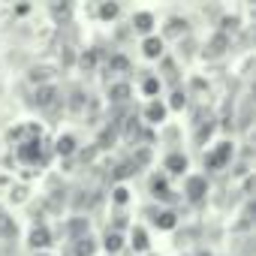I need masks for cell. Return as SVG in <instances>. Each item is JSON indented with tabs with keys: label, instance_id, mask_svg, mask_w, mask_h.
Masks as SVG:
<instances>
[{
	"label": "cell",
	"instance_id": "cell-1",
	"mask_svg": "<svg viewBox=\"0 0 256 256\" xmlns=\"http://www.w3.org/2000/svg\"><path fill=\"white\" fill-rule=\"evenodd\" d=\"M52 139H46V133L40 136V139H28V142H22V145H16V160L22 163V166H28V169H36V172H42L48 163H52Z\"/></svg>",
	"mask_w": 256,
	"mask_h": 256
},
{
	"label": "cell",
	"instance_id": "cell-2",
	"mask_svg": "<svg viewBox=\"0 0 256 256\" xmlns=\"http://www.w3.org/2000/svg\"><path fill=\"white\" fill-rule=\"evenodd\" d=\"M235 160V142L232 139H223L217 142L211 151H205L202 157V166H205V175L208 172H220V169H229V163Z\"/></svg>",
	"mask_w": 256,
	"mask_h": 256
},
{
	"label": "cell",
	"instance_id": "cell-3",
	"mask_svg": "<svg viewBox=\"0 0 256 256\" xmlns=\"http://www.w3.org/2000/svg\"><path fill=\"white\" fill-rule=\"evenodd\" d=\"M211 193V181L205 172H187L184 175V199L190 205H202Z\"/></svg>",
	"mask_w": 256,
	"mask_h": 256
},
{
	"label": "cell",
	"instance_id": "cell-4",
	"mask_svg": "<svg viewBox=\"0 0 256 256\" xmlns=\"http://www.w3.org/2000/svg\"><path fill=\"white\" fill-rule=\"evenodd\" d=\"M229 48H232V36H226V34L214 30V34H211V40H208V42H205V48H202V58H205V60H217V58H223Z\"/></svg>",
	"mask_w": 256,
	"mask_h": 256
},
{
	"label": "cell",
	"instance_id": "cell-5",
	"mask_svg": "<svg viewBox=\"0 0 256 256\" xmlns=\"http://www.w3.org/2000/svg\"><path fill=\"white\" fill-rule=\"evenodd\" d=\"M60 96V90H58V84L54 82H46V84H34V94H30V106H36L40 112H46L54 100Z\"/></svg>",
	"mask_w": 256,
	"mask_h": 256
},
{
	"label": "cell",
	"instance_id": "cell-6",
	"mask_svg": "<svg viewBox=\"0 0 256 256\" xmlns=\"http://www.w3.org/2000/svg\"><path fill=\"white\" fill-rule=\"evenodd\" d=\"M166 118H169V108H166V102H163L160 96L148 100V106L142 108V120H145L148 126H163Z\"/></svg>",
	"mask_w": 256,
	"mask_h": 256
},
{
	"label": "cell",
	"instance_id": "cell-7",
	"mask_svg": "<svg viewBox=\"0 0 256 256\" xmlns=\"http://www.w3.org/2000/svg\"><path fill=\"white\" fill-rule=\"evenodd\" d=\"M154 28H157V16H154L151 10H139V12H133V18H130V30H133L136 36H148V34H154Z\"/></svg>",
	"mask_w": 256,
	"mask_h": 256
},
{
	"label": "cell",
	"instance_id": "cell-8",
	"mask_svg": "<svg viewBox=\"0 0 256 256\" xmlns=\"http://www.w3.org/2000/svg\"><path fill=\"white\" fill-rule=\"evenodd\" d=\"M187 169H190V160H187L184 151H169V154L163 157V172H166V175H172V178L181 175V178H184Z\"/></svg>",
	"mask_w": 256,
	"mask_h": 256
},
{
	"label": "cell",
	"instance_id": "cell-9",
	"mask_svg": "<svg viewBox=\"0 0 256 256\" xmlns=\"http://www.w3.org/2000/svg\"><path fill=\"white\" fill-rule=\"evenodd\" d=\"M151 214V223L163 232H175L178 229V211L175 208H148Z\"/></svg>",
	"mask_w": 256,
	"mask_h": 256
},
{
	"label": "cell",
	"instance_id": "cell-10",
	"mask_svg": "<svg viewBox=\"0 0 256 256\" xmlns=\"http://www.w3.org/2000/svg\"><path fill=\"white\" fill-rule=\"evenodd\" d=\"M60 70L54 66V64H28V82L30 84H46V82H54V76H58Z\"/></svg>",
	"mask_w": 256,
	"mask_h": 256
},
{
	"label": "cell",
	"instance_id": "cell-11",
	"mask_svg": "<svg viewBox=\"0 0 256 256\" xmlns=\"http://www.w3.org/2000/svg\"><path fill=\"white\" fill-rule=\"evenodd\" d=\"M148 190H151V196H154L157 202H175V190L169 187V175H166V172H157V175L151 178Z\"/></svg>",
	"mask_w": 256,
	"mask_h": 256
},
{
	"label": "cell",
	"instance_id": "cell-12",
	"mask_svg": "<svg viewBox=\"0 0 256 256\" xmlns=\"http://www.w3.org/2000/svg\"><path fill=\"white\" fill-rule=\"evenodd\" d=\"M52 241H54L52 229H48L46 223H34V229H30V235H28V247L36 253V250H48Z\"/></svg>",
	"mask_w": 256,
	"mask_h": 256
},
{
	"label": "cell",
	"instance_id": "cell-13",
	"mask_svg": "<svg viewBox=\"0 0 256 256\" xmlns=\"http://www.w3.org/2000/svg\"><path fill=\"white\" fill-rule=\"evenodd\" d=\"M106 96H108V102H112V106H124L126 100L133 96V84L126 82V78H114V82L106 88Z\"/></svg>",
	"mask_w": 256,
	"mask_h": 256
},
{
	"label": "cell",
	"instance_id": "cell-14",
	"mask_svg": "<svg viewBox=\"0 0 256 256\" xmlns=\"http://www.w3.org/2000/svg\"><path fill=\"white\" fill-rule=\"evenodd\" d=\"M139 48H142V54H145L148 60H160V58L166 54V40H163L160 34H148V36H142Z\"/></svg>",
	"mask_w": 256,
	"mask_h": 256
},
{
	"label": "cell",
	"instance_id": "cell-15",
	"mask_svg": "<svg viewBox=\"0 0 256 256\" xmlns=\"http://www.w3.org/2000/svg\"><path fill=\"white\" fill-rule=\"evenodd\" d=\"M84 106H88V94H84V88H70V94H64V108H70V114H76V118H82L84 114Z\"/></svg>",
	"mask_w": 256,
	"mask_h": 256
},
{
	"label": "cell",
	"instance_id": "cell-16",
	"mask_svg": "<svg viewBox=\"0 0 256 256\" xmlns=\"http://www.w3.org/2000/svg\"><path fill=\"white\" fill-rule=\"evenodd\" d=\"M76 151H78V139H76L72 133H60V136L52 142V154H54V157H60V160L76 157Z\"/></svg>",
	"mask_w": 256,
	"mask_h": 256
},
{
	"label": "cell",
	"instance_id": "cell-17",
	"mask_svg": "<svg viewBox=\"0 0 256 256\" xmlns=\"http://www.w3.org/2000/svg\"><path fill=\"white\" fill-rule=\"evenodd\" d=\"M184 34H190L187 18H184V16H169V18H166V24H163V34H160V36L175 42V40H181Z\"/></svg>",
	"mask_w": 256,
	"mask_h": 256
},
{
	"label": "cell",
	"instance_id": "cell-18",
	"mask_svg": "<svg viewBox=\"0 0 256 256\" xmlns=\"http://www.w3.org/2000/svg\"><path fill=\"white\" fill-rule=\"evenodd\" d=\"M100 60H102L100 48H78V54H76V70H82V72H96Z\"/></svg>",
	"mask_w": 256,
	"mask_h": 256
},
{
	"label": "cell",
	"instance_id": "cell-19",
	"mask_svg": "<svg viewBox=\"0 0 256 256\" xmlns=\"http://www.w3.org/2000/svg\"><path fill=\"white\" fill-rule=\"evenodd\" d=\"M106 70L114 72L118 78H124L126 72H133V64H130V58H126L124 52H112V58L106 60Z\"/></svg>",
	"mask_w": 256,
	"mask_h": 256
},
{
	"label": "cell",
	"instance_id": "cell-20",
	"mask_svg": "<svg viewBox=\"0 0 256 256\" xmlns=\"http://www.w3.org/2000/svg\"><path fill=\"white\" fill-rule=\"evenodd\" d=\"M139 90H142V96L154 100V96H160V90H163V78H160L157 72H148V70H145V76H142V82H139Z\"/></svg>",
	"mask_w": 256,
	"mask_h": 256
},
{
	"label": "cell",
	"instance_id": "cell-21",
	"mask_svg": "<svg viewBox=\"0 0 256 256\" xmlns=\"http://www.w3.org/2000/svg\"><path fill=\"white\" fill-rule=\"evenodd\" d=\"M64 232L76 241V238H82V235H88V232H90V220H88L84 214H76V217H70V220L64 223Z\"/></svg>",
	"mask_w": 256,
	"mask_h": 256
},
{
	"label": "cell",
	"instance_id": "cell-22",
	"mask_svg": "<svg viewBox=\"0 0 256 256\" xmlns=\"http://www.w3.org/2000/svg\"><path fill=\"white\" fill-rule=\"evenodd\" d=\"M94 16H96L100 22H106V24L118 22V16H120V0H100V6H96Z\"/></svg>",
	"mask_w": 256,
	"mask_h": 256
},
{
	"label": "cell",
	"instance_id": "cell-23",
	"mask_svg": "<svg viewBox=\"0 0 256 256\" xmlns=\"http://www.w3.org/2000/svg\"><path fill=\"white\" fill-rule=\"evenodd\" d=\"M130 247L136 253H148L151 250V238H148V229L145 226H130Z\"/></svg>",
	"mask_w": 256,
	"mask_h": 256
},
{
	"label": "cell",
	"instance_id": "cell-24",
	"mask_svg": "<svg viewBox=\"0 0 256 256\" xmlns=\"http://www.w3.org/2000/svg\"><path fill=\"white\" fill-rule=\"evenodd\" d=\"M70 10H72V0H48V16L60 24L70 22Z\"/></svg>",
	"mask_w": 256,
	"mask_h": 256
},
{
	"label": "cell",
	"instance_id": "cell-25",
	"mask_svg": "<svg viewBox=\"0 0 256 256\" xmlns=\"http://www.w3.org/2000/svg\"><path fill=\"white\" fill-rule=\"evenodd\" d=\"M102 250H106L108 256L120 253V250H124V232H118V229H108V232L102 235Z\"/></svg>",
	"mask_w": 256,
	"mask_h": 256
},
{
	"label": "cell",
	"instance_id": "cell-26",
	"mask_svg": "<svg viewBox=\"0 0 256 256\" xmlns=\"http://www.w3.org/2000/svg\"><path fill=\"white\" fill-rule=\"evenodd\" d=\"M175 46H178V58H181V60L196 58V48H199V46H196V40H193L190 34H184L181 40H175Z\"/></svg>",
	"mask_w": 256,
	"mask_h": 256
},
{
	"label": "cell",
	"instance_id": "cell-27",
	"mask_svg": "<svg viewBox=\"0 0 256 256\" xmlns=\"http://www.w3.org/2000/svg\"><path fill=\"white\" fill-rule=\"evenodd\" d=\"M58 48H60V52H58V70H72L78 48H76V46H58Z\"/></svg>",
	"mask_w": 256,
	"mask_h": 256
},
{
	"label": "cell",
	"instance_id": "cell-28",
	"mask_svg": "<svg viewBox=\"0 0 256 256\" xmlns=\"http://www.w3.org/2000/svg\"><path fill=\"white\" fill-rule=\"evenodd\" d=\"M163 102H166V108H169V112H184V108H187V90L178 84V88L169 94V100H163Z\"/></svg>",
	"mask_w": 256,
	"mask_h": 256
},
{
	"label": "cell",
	"instance_id": "cell-29",
	"mask_svg": "<svg viewBox=\"0 0 256 256\" xmlns=\"http://www.w3.org/2000/svg\"><path fill=\"white\" fill-rule=\"evenodd\" d=\"M126 202H130V187H126V184H114L112 187V205L114 208H126Z\"/></svg>",
	"mask_w": 256,
	"mask_h": 256
},
{
	"label": "cell",
	"instance_id": "cell-30",
	"mask_svg": "<svg viewBox=\"0 0 256 256\" xmlns=\"http://www.w3.org/2000/svg\"><path fill=\"white\" fill-rule=\"evenodd\" d=\"M30 199V187L28 184H10V202L12 205H22Z\"/></svg>",
	"mask_w": 256,
	"mask_h": 256
},
{
	"label": "cell",
	"instance_id": "cell-31",
	"mask_svg": "<svg viewBox=\"0 0 256 256\" xmlns=\"http://www.w3.org/2000/svg\"><path fill=\"white\" fill-rule=\"evenodd\" d=\"M211 133H214V124H211V120H205V124H196L193 142H196V145H205V139H211Z\"/></svg>",
	"mask_w": 256,
	"mask_h": 256
},
{
	"label": "cell",
	"instance_id": "cell-32",
	"mask_svg": "<svg viewBox=\"0 0 256 256\" xmlns=\"http://www.w3.org/2000/svg\"><path fill=\"white\" fill-rule=\"evenodd\" d=\"M199 235V229L196 226H187V229H178V235H175V244L178 247H184V244H193V238Z\"/></svg>",
	"mask_w": 256,
	"mask_h": 256
},
{
	"label": "cell",
	"instance_id": "cell-33",
	"mask_svg": "<svg viewBox=\"0 0 256 256\" xmlns=\"http://www.w3.org/2000/svg\"><path fill=\"white\" fill-rule=\"evenodd\" d=\"M114 220L108 223V229H118V232H124L126 229V214H124V208H114V214H112Z\"/></svg>",
	"mask_w": 256,
	"mask_h": 256
},
{
	"label": "cell",
	"instance_id": "cell-34",
	"mask_svg": "<svg viewBox=\"0 0 256 256\" xmlns=\"http://www.w3.org/2000/svg\"><path fill=\"white\" fill-rule=\"evenodd\" d=\"M130 36H136V34L130 30V24H124V28H120L118 34H114V40H118V42H126V40H130Z\"/></svg>",
	"mask_w": 256,
	"mask_h": 256
},
{
	"label": "cell",
	"instance_id": "cell-35",
	"mask_svg": "<svg viewBox=\"0 0 256 256\" xmlns=\"http://www.w3.org/2000/svg\"><path fill=\"white\" fill-rule=\"evenodd\" d=\"M10 64H12V66H16V64H18V66H28V58H24L22 52H12V54H10Z\"/></svg>",
	"mask_w": 256,
	"mask_h": 256
},
{
	"label": "cell",
	"instance_id": "cell-36",
	"mask_svg": "<svg viewBox=\"0 0 256 256\" xmlns=\"http://www.w3.org/2000/svg\"><path fill=\"white\" fill-rule=\"evenodd\" d=\"M34 256H52V253H46V250H36V253H34Z\"/></svg>",
	"mask_w": 256,
	"mask_h": 256
},
{
	"label": "cell",
	"instance_id": "cell-37",
	"mask_svg": "<svg viewBox=\"0 0 256 256\" xmlns=\"http://www.w3.org/2000/svg\"><path fill=\"white\" fill-rule=\"evenodd\" d=\"M66 256H82V253H76V250H70V253H66Z\"/></svg>",
	"mask_w": 256,
	"mask_h": 256
},
{
	"label": "cell",
	"instance_id": "cell-38",
	"mask_svg": "<svg viewBox=\"0 0 256 256\" xmlns=\"http://www.w3.org/2000/svg\"><path fill=\"white\" fill-rule=\"evenodd\" d=\"M0 100H4V84H0Z\"/></svg>",
	"mask_w": 256,
	"mask_h": 256
},
{
	"label": "cell",
	"instance_id": "cell-39",
	"mask_svg": "<svg viewBox=\"0 0 256 256\" xmlns=\"http://www.w3.org/2000/svg\"><path fill=\"white\" fill-rule=\"evenodd\" d=\"M247 4H253V0H247Z\"/></svg>",
	"mask_w": 256,
	"mask_h": 256
},
{
	"label": "cell",
	"instance_id": "cell-40",
	"mask_svg": "<svg viewBox=\"0 0 256 256\" xmlns=\"http://www.w3.org/2000/svg\"><path fill=\"white\" fill-rule=\"evenodd\" d=\"M0 70H4V64H0Z\"/></svg>",
	"mask_w": 256,
	"mask_h": 256
},
{
	"label": "cell",
	"instance_id": "cell-41",
	"mask_svg": "<svg viewBox=\"0 0 256 256\" xmlns=\"http://www.w3.org/2000/svg\"><path fill=\"white\" fill-rule=\"evenodd\" d=\"M148 256H154V253H148Z\"/></svg>",
	"mask_w": 256,
	"mask_h": 256
},
{
	"label": "cell",
	"instance_id": "cell-42",
	"mask_svg": "<svg viewBox=\"0 0 256 256\" xmlns=\"http://www.w3.org/2000/svg\"><path fill=\"white\" fill-rule=\"evenodd\" d=\"M0 42H4V40H0Z\"/></svg>",
	"mask_w": 256,
	"mask_h": 256
}]
</instances>
